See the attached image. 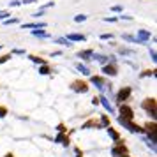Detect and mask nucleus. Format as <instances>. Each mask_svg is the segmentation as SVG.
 <instances>
[{
  "instance_id": "f257e3e1",
  "label": "nucleus",
  "mask_w": 157,
  "mask_h": 157,
  "mask_svg": "<svg viewBox=\"0 0 157 157\" xmlns=\"http://www.w3.org/2000/svg\"><path fill=\"white\" fill-rule=\"evenodd\" d=\"M141 109L148 115L152 120H155L157 118V101H155V97H145V99L141 101Z\"/></svg>"
},
{
  "instance_id": "f03ea898",
  "label": "nucleus",
  "mask_w": 157,
  "mask_h": 157,
  "mask_svg": "<svg viewBox=\"0 0 157 157\" xmlns=\"http://www.w3.org/2000/svg\"><path fill=\"white\" fill-rule=\"evenodd\" d=\"M113 97L117 104H129V101H132V86H120Z\"/></svg>"
},
{
  "instance_id": "7ed1b4c3",
  "label": "nucleus",
  "mask_w": 157,
  "mask_h": 157,
  "mask_svg": "<svg viewBox=\"0 0 157 157\" xmlns=\"http://www.w3.org/2000/svg\"><path fill=\"white\" fill-rule=\"evenodd\" d=\"M69 88H71L74 94H86L88 90H90V83H88L86 79L76 78V79H72L71 83H69Z\"/></svg>"
},
{
  "instance_id": "20e7f679",
  "label": "nucleus",
  "mask_w": 157,
  "mask_h": 157,
  "mask_svg": "<svg viewBox=\"0 0 157 157\" xmlns=\"http://www.w3.org/2000/svg\"><path fill=\"white\" fill-rule=\"evenodd\" d=\"M88 83L90 85H94L97 90H99L101 94H104V90H106V83H108V78L106 76H102V74H90L88 76Z\"/></svg>"
},
{
  "instance_id": "39448f33",
  "label": "nucleus",
  "mask_w": 157,
  "mask_h": 157,
  "mask_svg": "<svg viewBox=\"0 0 157 157\" xmlns=\"http://www.w3.org/2000/svg\"><path fill=\"white\" fill-rule=\"evenodd\" d=\"M101 72H102V76H106V78H115V76H118V72H120V64H117V62H108V64L101 65Z\"/></svg>"
},
{
  "instance_id": "423d86ee",
  "label": "nucleus",
  "mask_w": 157,
  "mask_h": 157,
  "mask_svg": "<svg viewBox=\"0 0 157 157\" xmlns=\"http://www.w3.org/2000/svg\"><path fill=\"white\" fill-rule=\"evenodd\" d=\"M118 117L124 120H134L136 113L131 104H118Z\"/></svg>"
},
{
  "instance_id": "0eeeda50",
  "label": "nucleus",
  "mask_w": 157,
  "mask_h": 157,
  "mask_svg": "<svg viewBox=\"0 0 157 157\" xmlns=\"http://www.w3.org/2000/svg\"><path fill=\"white\" fill-rule=\"evenodd\" d=\"M118 122L122 124V127H125L129 132H132V134H143V127L140 124H136L134 120H124L118 117Z\"/></svg>"
},
{
  "instance_id": "6e6552de",
  "label": "nucleus",
  "mask_w": 157,
  "mask_h": 157,
  "mask_svg": "<svg viewBox=\"0 0 157 157\" xmlns=\"http://www.w3.org/2000/svg\"><path fill=\"white\" fill-rule=\"evenodd\" d=\"M109 152H111L113 157H118V155H124V154H129V148H127V145H125L124 140H118V141H115V145L111 147Z\"/></svg>"
},
{
  "instance_id": "1a4fd4ad",
  "label": "nucleus",
  "mask_w": 157,
  "mask_h": 157,
  "mask_svg": "<svg viewBox=\"0 0 157 157\" xmlns=\"http://www.w3.org/2000/svg\"><path fill=\"white\" fill-rule=\"evenodd\" d=\"M92 55H94V48H85V50L76 51V58H79V62H83L86 65L92 62Z\"/></svg>"
},
{
  "instance_id": "9d476101",
  "label": "nucleus",
  "mask_w": 157,
  "mask_h": 157,
  "mask_svg": "<svg viewBox=\"0 0 157 157\" xmlns=\"http://www.w3.org/2000/svg\"><path fill=\"white\" fill-rule=\"evenodd\" d=\"M115 50H117V55H118V57H122V58L134 57V55H136V50H134V48H129L127 44H118Z\"/></svg>"
},
{
  "instance_id": "9b49d317",
  "label": "nucleus",
  "mask_w": 157,
  "mask_h": 157,
  "mask_svg": "<svg viewBox=\"0 0 157 157\" xmlns=\"http://www.w3.org/2000/svg\"><path fill=\"white\" fill-rule=\"evenodd\" d=\"M136 39H140V41H141L143 44H145V46H150V39H152V36H154V34H152V30H147V29H140V30H136Z\"/></svg>"
},
{
  "instance_id": "f8f14e48",
  "label": "nucleus",
  "mask_w": 157,
  "mask_h": 157,
  "mask_svg": "<svg viewBox=\"0 0 157 157\" xmlns=\"http://www.w3.org/2000/svg\"><path fill=\"white\" fill-rule=\"evenodd\" d=\"M21 25V30H34V29H48V23L46 21H29V23H20Z\"/></svg>"
},
{
  "instance_id": "ddd939ff",
  "label": "nucleus",
  "mask_w": 157,
  "mask_h": 157,
  "mask_svg": "<svg viewBox=\"0 0 157 157\" xmlns=\"http://www.w3.org/2000/svg\"><path fill=\"white\" fill-rule=\"evenodd\" d=\"M97 99H99V104L104 108V109H106L109 115L115 113V108H113V104L108 101V95H106V94H99V95H97Z\"/></svg>"
},
{
  "instance_id": "4468645a",
  "label": "nucleus",
  "mask_w": 157,
  "mask_h": 157,
  "mask_svg": "<svg viewBox=\"0 0 157 157\" xmlns=\"http://www.w3.org/2000/svg\"><path fill=\"white\" fill-rule=\"evenodd\" d=\"M64 37L67 41H71L72 44L74 43H85L86 41V36L85 34H79V32H69V34H65Z\"/></svg>"
},
{
  "instance_id": "2eb2a0df",
  "label": "nucleus",
  "mask_w": 157,
  "mask_h": 157,
  "mask_svg": "<svg viewBox=\"0 0 157 157\" xmlns=\"http://www.w3.org/2000/svg\"><path fill=\"white\" fill-rule=\"evenodd\" d=\"M30 36L37 37V39H53V36H51L46 29H34V30H30Z\"/></svg>"
},
{
  "instance_id": "dca6fc26",
  "label": "nucleus",
  "mask_w": 157,
  "mask_h": 157,
  "mask_svg": "<svg viewBox=\"0 0 157 157\" xmlns=\"http://www.w3.org/2000/svg\"><path fill=\"white\" fill-rule=\"evenodd\" d=\"M74 69H76V71L79 72V74H83V76H86V78H88V76H90V74H92V69H90V65H86V64H83V62H76V64H74Z\"/></svg>"
},
{
  "instance_id": "f3484780",
  "label": "nucleus",
  "mask_w": 157,
  "mask_h": 157,
  "mask_svg": "<svg viewBox=\"0 0 157 157\" xmlns=\"http://www.w3.org/2000/svg\"><path fill=\"white\" fill-rule=\"evenodd\" d=\"M92 62H97L99 65H104V64H108L109 60H108V55H106V53H97V51H94Z\"/></svg>"
},
{
  "instance_id": "a211bd4d",
  "label": "nucleus",
  "mask_w": 157,
  "mask_h": 157,
  "mask_svg": "<svg viewBox=\"0 0 157 157\" xmlns=\"http://www.w3.org/2000/svg\"><path fill=\"white\" fill-rule=\"evenodd\" d=\"M27 58H29L32 64H36V65H44V64H48V60L46 58H43L41 55H34V53H27Z\"/></svg>"
},
{
  "instance_id": "6ab92c4d",
  "label": "nucleus",
  "mask_w": 157,
  "mask_h": 157,
  "mask_svg": "<svg viewBox=\"0 0 157 157\" xmlns=\"http://www.w3.org/2000/svg\"><path fill=\"white\" fill-rule=\"evenodd\" d=\"M51 41H53V43H55V44H60V46H65V48H69V50H71L72 46H74V44H72L71 41H67V39H65L64 36L53 37V39H51Z\"/></svg>"
},
{
  "instance_id": "aec40b11",
  "label": "nucleus",
  "mask_w": 157,
  "mask_h": 157,
  "mask_svg": "<svg viewBox=\"0 0 157 157\" xmlns=\"http://www.w3.org/2000/svg\"><path fill=\"white\" fill-rule=\"evenodd\" d=\"M81 129H102L99 120H94V118H88V120L81 125Z\"/></svg>"
},
{
  "instance_id": "412c9836",
  "label": "nucleus",
  "mask_w": 157,
  "mask_h": 157,
  "mask_svg": "<svg viewBox=\"0 0 157 157\" xmlns=\"http://www.w3.org/2000/svg\"><path fill=\"white\" fill-rule=\"evenodd\" d=\"M37 72L41 76H50L51 72H53V69H51L50 64H44V65H37Z\"/></svg>"
},
{
  "instance_id": "4be33fe9",
  "label": "nucleus",
  "mask_w": 157,
  "mask_h": 157,
  "mask_svg": "<svg viewBox=\"0 0 157 157\" xmlns=\"http://www.w3.org/2000/svg\"><path fill=\"white\" fill-rule=\"evenodd\" d=\"M120 39L122 41H125V43H129V44H136V36L134 34H131V32H122Z\"/></svg>"
},
{
  "instance_id": "5701e85b",
  "label": "nucleus",
  "mask_w": 157,
  "mask_h": 157,
  "mask_svg": "<svg viewBox=\"0 0 157 157\" xmlns=\"http://www.w3.org/2000/svg\"><path fill=\"white\" fill-rule=\"evenodd\" d=\"M55 141L60 143V145H64V147H69V143H71V138H69V134H60V132H58L57 138H55Z\"/></svg>"
},
{
  "instance_id": "b1692460",
  "label": "nucleus",
  "mask_w": 157,
  "mask_h": 157,
  "mask_svg": "<svg viewBox=\"0 0 157 157\" xmlns=\"http://www.w3.org/2000/svg\"><path fill=\"white\" fill-rule=\"evenodd\" d=\"M106 132H108V136H109L113 141H118V140H120V132H118L115 127H111V125H108L106 127Z\"/></svg>"
},
{
  "instance_id": "393cba45",
  "label": "nucleus",
  "mask_w": 157,
  "mask_h": 157,
  "mask_svg": "<svg viewBox=\"0 0 157 157\" xmlns=\"http://www.w3.org/2000/svg\"><path fill=\"white\" fill-rule=\"evenodd\" d=\"M145 78H155V69H143L140 72V79H145Z\"/></svg>"
},
{
  "instance_id": "a878e982",
  "label": "nucleus",
  "mask_w": 157,
  "mask_h": 157,
  "mask_svg": "<svg viewBox=\"0 0 157 157\" xmlns=\"http://www.w3.org/2000/svg\"><path fill=\"white\" fill-rule=\"evenodd\" d=\"M9 53L11 55H16V57H27V50L25 48H13Z\"/></svg>"
},
{
  "instance_id": "bb28decb",
  "label": "nucleus",
  "mask_w": 157,
  "mask_h": 157,
  "mask_svg": "<svg viewBox=\"0 0 157 157\" xmlns=\"http://www.w3.org/2000/svg\"><path fill=\"white\" fill-rule=\"evenodd\" d=\"M4 23V25H20V23H21V20H20V18H16V16H11V18H7V20H6V21H2Z\"/></svg>"
},
{
  "instance_id": "cd10ccee",
  "label": "nucleus",
  "mask_w": 157,
  "mask_h": 157,
  "mask_svg": "<svg viewBox=\"0 0 157 157\" xmlns=\"http://www.w3.org/2000/svg\"><path fill=\"white\" fill-rule=\"evenodd\" d=\"M148 57H150V60H152L154 64L157 62V51H155L154 46H148Z\"/></svg>"
},
{
  "instance_id": "c85d7f7f",
  "label": "nucleus",
  "mask_w": 157,
  "mask_h": 157,
  "mask_svg": "<svg viewBox=\"0 0 157 157\" xmlns=\"http://www.w3.org/2000/svg\"><path fill=\"white\" fill-rule=\"evenodd\" d=\"M132 20H134V16H131V14H125V13L118 14V21H132Z\"/></svg>"
},
{
  "instance_id": "c756f323",
  "label": "nucleus",
  "mask_w": 157,
  "mask_h": 157,
  "mask_svg": "<svg viewBox=\"0 0 157 157\" xmlns=\"http://www.w3.org/2000/svg\"><path fill=\"white\" fill-rule=\"evenodd\" d=\"M109 11H111V13H115V14H120V13H124V6H120V4L111 6V7H109Z\"/></svg>"
},
{
  "instance_id": "7c9ffc66",
  "label": "nucleus",
  "mask_w": 157,
  "mask_h": 157,
  "mask_svg": "<svg viewBox=\"0 0 157 157\" xmlns=\"http://www.w3.org/2000/svg\"><path fill=\"white\" fill-rule=\"evenodd\" d=\"M101 125H102V129H106L108 125H109V117L108 115H101Z\"/></svg>"
},
{
  "instance_id": "2f4dec72",
  "label": "nucleus",
  "mask_w": 157,
  "mask_h": 157,
  "mask_svg": "<svg viewBox=\"0 0 157 157\" xmlns=\"http://www.w3.org/2000/svg\"><path fill=\"white\" fill-rule=\"evenodd\" d=\"M99 39H101V41H113L115 34H111V32H108V34H101Z\"/></svg>"
},
{
  "instance_id": "473e14b6",
  "label": "nucleus",
  "mask_w": 157,
  "mask_h": 157,
  "mask_svg": "<svg viewBox=\"0 0 157 157\" xmlns=\"http://www.w3.org/2000/svg\"><path fill=\"white\" fill-rule=\"evenodd\" d=\"M7 115H9V109H7V106L0 102V118H6Z\"/></svg>"
},
{
  "instance_id": "72a5a7b5",
  "label": "nucleus",
  "mask_w": 157,
  "mask_h": 157,
  "mask_svg": "<svg viewBox=\"0 0 157 157\" xmlns=\"http://www.w3.org/2000/svg\"><path fill=\"white\" fill-rule=\"evenodd\" d=\"M88 20V16L86 14H76L74 16V23H85Z\"/></svg>"
},
{
  "instance_id": "f704fd0d",
  "label": "nucleus",
  "mask_w": 157,
  "mask_h": 157,
  "mask_svg": "<svg viewBox=\"0 0 157 157\" xmlns=\"http://www.w3.org/2000/svg\"><path fill=\"white\" fill-rule=\"evenodd\" d=\"M102 21L104 23H118V16H104Z\"/></svg>"
},
{
  "instance_id": "c9c22d12",
  "label": "nucleus",
  "mask_w": 157,
  "mask_h": 157,
  "mask_svg": "<svg viewBox=\"0 0 157 157\" xmlns=\"http://www.w3.org/2000/svg\"><path fill=\"white\" fill-rule=\"evenodd\" d=\"M43 16H46V11H39V9H37L36 13L32 14V18H34V21H37V20H41Z\"/></svg>"
},
{
  "instance_id": "e433bc0d",
  "label": "nucleus",
  "mask_w": 157,
  "mask_h": 157,
  "mask_svg": "<svg viewBox=\"0 0 157 157\" xmlns=\"http://www.w3.org/2000/svg\"><path fill=\"white\" fill-rule=\"evenodd\" d=\"M11 58H13V55H11V53H4V55H0V65L6 64V62H9Z\"/></svg>"
},
{
  "instance_id": "4c0bfd02",
  "label": "nucleus",
  "mask_w": 157,
  "mask_h": 157,
  "mask_svg": "<svg viewBox=\"0 0 157 157\" xmlns=\"http://www.w3.org/2000/svg\"><path fill=\"white\" fill-rule=\"evenodd\" d=\"M55 7V2H46V4H43V6H39V11H48V9Z\"/></svg>"
},
{
  "instance_id": "58836bf2",
  "label": "nucleus",
  "mask_w": 157,
  "mask_h": 157,
  "mask_svg": "<svg viewBox=\"0 0 157 157\" xmlns=\"http://www.w3.org/2000/svg\"><path fill=\"white\" fill-rule=\"evenodd\" d=\"M7 18H11V11H0V21H6Z\"/></svg>"
},
{
  "instance_id": "ea45409f",
  "label": "nucleus",
  "mask_w": 157,
  "mask_h": 157,
  "mask_svg": "<svg viewBox=\"0 0 157 157\" xmlns=\"http://www.w3.org/2000/svg\"><path fill=\"white\" fill-rule=\"evenodd\" d=\"M13 7H21V0H11L9 2V9Z\"/></svg>"
},
{
  "instance_id": "a19ab883",
  "label": "nucleus",
  "mask_w": 157,
  "mask_h": 157,
  "mask_svg": "<svg viewBox=\"0 0 157 157\" xmlns=\"http://www.w3.org/2000/svg\"><path fill=\"white\" fill-rule=\"evenodd\" d=\"M62 55H64V51H62V50H55V51H51V53H50V57H51V58L62 57Z\"/></svg>"
},
{
  "instance_id": "79ce46f5",
  "label": "nucleus",
  "mask_w": 157,
  "mask_h": 157,
  "mask_svg": "<svg viewBox=\"0 0 157 157\" xmlns=\"http://www.w3.org/2000/svg\"><path fill=\"white\" fill-rule=\"evenodd\" d=\"M57 131L60 132V134H67V127H65L64 124H58V125H57Z\"/></svg>"
},
{
  "instance_id": "37998d69",
  "label": "nucleus",
  "mask_w": 157,
  "mask_h": 157,
  "mask_svg": "<svg viewBox=\"0 0 157 157\" xmlns=\"http://www.w3.org/2000/svg\"><path fill=\"white\" fill-rule=\"evenodd\" d=\"M32 4H37V0H21V6H32Z\"/></svg>"
},
{
  "instance_id": "c03bdc74",
  "label": "nucleus",
  "mask_w": 157,
  "mask_h": 157,
  "mask_svg": "<svg viewBox=\"0 0 157 157\" xmlns=\"http://www.w3.org/2000/svg\"><path fill=\"white\" fill-rule=\"evenodd\" d=\"M74 154H76V157H83V152L79 147H74Z\"/></svg>"
},
{
  "instance_id": "a18cd8bd",
  "label": "nucleus",
  "mask_w": 157,
  "mask_h": 157,
  "mask_svg": "<svg viewBox=\"0 0 157 157\" xmlns=\"http://www.w3.org/2000/svg\"><path fill=\"white\" fill-rule=\"evenodd\" d=\"M108 46H109V48H117L118 43H115V41H108Z\"/></svg>"
},
{
  "instance_id": "49530a36",
  "label": "nucleus",
  "mask_w": 157,
  "mask_h": 157,
  "mask_svg": "<svg viewBox=\"0 0 157 157\" xmlns=\"http://www.w3.org/2000/svg\"><path fill=\"white\" fill-rule=\"evenodd\" d=\"M92 104H94V106H99V99H97V97H94V99H92Z\"/></svg>"
},
{
  "instance_id": "de8ad7c7",
  "label": "nucleus",
  "mask_w": 157,
  "mask_h": 157,
  "mask_svg": "<svg viewBox=\"0 0 157 157\" xmlns=\"http://www.w3.org/2000/svg\"><path fill=\"white\" fill-rule=\"evenodd\" d=\"M4 157H14V154H11V152H7V154H4Z\"/></svg>"
},
{
  "instance_id": "09e8293b",
  "label": "nucleus",
  "mask_w": 157,
  "mask_h": 157,
  "mask_svg": "<svg viewBox=\"0 0 157 157\" xmlns=\"http://www.w3.org/2000/svg\"><path fill=\"white\" fill-rule=\"evenodd\" d=\"M118 157H131L129 154H124V155H118Z\"/></svg>"
},
{
  "instance_id": "8fccbe9b",
  "label": "nucleus",
  "mask_w": 157,
  "mask_h": 157,
  "mask_svg": "<svg viewBox=\"0 0 157 157\" xmlns=\"http://www.w3.org/2000/svg\"><path fill=\"white\" fill-rule=\"evenodd\" d=\"M0 50H2V44H0Z\"/></svg>"
}]
</instances>
